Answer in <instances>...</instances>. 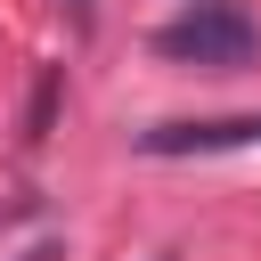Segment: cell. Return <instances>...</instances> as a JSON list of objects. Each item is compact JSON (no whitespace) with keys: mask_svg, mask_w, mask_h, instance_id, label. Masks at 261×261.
Wrapping results in <instances>:
<instances>
[{"mask_svg":"<svg viewBox=\"0 0 261 261\" xmlns=\"http://www.w3.org/2000/svg\"><path fill=\"white\" fill-rule=\"evenodd\" d=\"M253 49H261V33H253V16L228 8V0H196L188 16H171V24L155 33V57L204 65V73H237V65H253Z\"/></svg>","mask_w":261,"mask_h":261,"instance_id":"cell-1","label":"cell"},{"mask_svg":"<svg viewBox=\"0 0 261 261\" xmlns=\"http://www.w3.org/2000/svg\"><path fill=\"white\" fill-rule=\"evenodd\" d=\"M237 147H261V114H204V122H155L139 130V155H237Z\"/></svg>","mask_w":261,"mask_h":261,"instance_id":"cell-2","label":"cell"},{"mask_svg":"<svg viewBox=\"0 0 261 261\" xmlns=\"http://www.w3.org/2000/svg\"><path fill=\"white\" fill-rule=\"evenodd\" d=\"M65 8H73V24H90V16H98V0H65Z\"/></svg>","mask_w":261,"mask_h":261,"instance_id":"cell-3","label":"cell"},{"mask_svg":"<svg viewBox=\"0 0 261 261\" xmlns=\"http://www.w3.org/2000/svg\"><path fill=\"white\" fill-rule=\"evenodd\" d=\"M16 261H57V245H33V253H16Z\"/></svg>","mask_w":261,"mask_h":261,"instance_id":"cell-4","label":"cell"},{"mask_svg":"<svg viewBox=\"0 0 261 261\" xmlns=\"http://www.w3.org/2000/svg\"><path fill=\"white\" fill-rule=\"evenodd\" d=\"M155 261H163V253H155Z\"/></svg>","mask_w":261,"mask_h":261,"instance_id":"cell-5","label":"cell"}]
</instances>
